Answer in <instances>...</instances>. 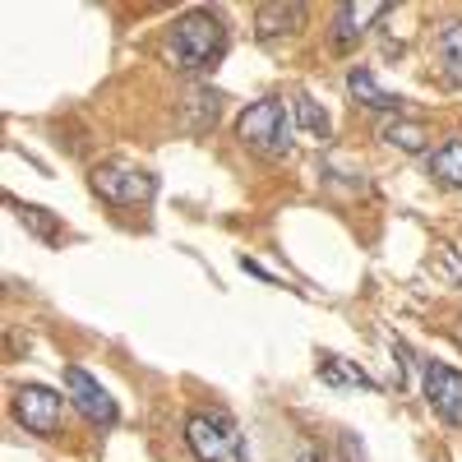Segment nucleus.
Here are the masks:
<instances>
[{
    "mask_svg": "<svg viewBox=\"0 0 462 462\" xmlns=\"http://www.w3.org/2000/svg\"><path fill=\"white\" fill-rule=\"evenodd\" d=\"M88 185H93V195L111 208H143V204H152V195H158V176L134 167V162H102V167H93Z\"/></svg>",
    "mask_w": 462,
    "mask_h": 462,
    "instance_id": "4",
    "label": "nucleus"
},
{
    "mask_svg": "<svg viewBox=\"0 0 462 462\" xmlns=\"http://www.w3.org/2000/svg\"><path fill=\"white\" fill-rule=\"evenodd\" d=\"M315 374L328 383V389H370V393L379 389V383H374L356 361H346V356H337V352H324L319 365H315Z\"/></svg>",
    "mask_w": 462,
    "mask_h": 462,
    "instance_id": "11",
    "label": "nucleus"
},
{
    "mask_svg": "<svg viewBox=\"0 0 462 462\" xmlns=\"http://www.w3.org/2000/svg\"><path fill=\"white\" fill-rule=\"evenodd\" d=\"M379 139L389 143V148H398V152H426V139H430V130L420 125V121H383L379 125Z\"/></svg>",
    "mask_w": 462,
    "mask_h": 462,
    "instance_id": "14",
    "label": "nucleus"
},
{
    "mask_svg": "<svg viewBox=\"0 0 462 462\" xmlns=\"http://www.w3.org/2000/svg\"><path fill=\"white\" fill-rule=\"evenodd\" d=\"M426 171H430L435 185H444V189H462V134L444 139V143L430 152Z\"/></svg>",
    "mask_w": 462,
    "mask_h": 462,
    "instance_id": "12",
    "label": "nucleus"
},
{
    "mask_svg": "<svg viewBox=\"0 0 462 462\" xmlns=\"http://www.w3.org/2000/svg\"><path fill=\"white\" fill-rule=\"evenodd\" d=\"M10 411L14 420L37 435V439H56L60 435V411H65V398L56 389H47V383H19L14 398H10Z\"/></svg>",
    "mask_w": 462,
    "mask_h": 462,
    "instance_id": "5",
    "label": "nucleus"
},
{
    "mask_svg": "<svg viewBox=\"0 0 462 462\" xmlns=\"http://www.w3.org/2000/svg\"><path fill=\"white\" fill-rule=\"evenodd\" d=\"M185 102H189V111H199V125H195V130H208V125L217 121V111H222V97L208 93V88H195Z\"/></svg>",
    "mask_w": 462,
    "mask_h": 462,
    "instance_id": "17",
    "label": "nucleus"
},
{
    "mask_svg": "<svg viewBox=\"0 0 462 462\" xmlns=\"http://www.w3.org/2000/svg\"><path fill=\"white\" fill-rule=\"evenodd\" d=\"M420 383H426V402L444 426L462 430V370L444 361H420Z\"/></svg>",
    "mask_w": 462,
    "mask_h": 462,
    "instance_id": "7",
    "label": "nucleus"
},
{
    "mask_svg": "<svg viewBox=\"0 0 462 462\" xmlns=\"http://www.w3.org/2000/svg\"><path fill=\"white\" fill-rule=\"evenodd\" d=\"M383 14H389L383 0H346V5H337L333 10V51H356Z\"/></svg>",
    "mask_w": 462,
    "mask_h": 462,
    "instance_id": "8",
    "label": "nucleus"
},
{
    "mask_svg": "<svg viewBox=\"0 0 462 462\" xmlns=\"http://www.w3.org/2000/svg\"><path fill=\"white\" fill-rule=\"evenodd\" d=\"M185 448L199 462H250V444L231 411H189L185 416Z\"/></svg>",
    "mask_w": 462,
    "mask_h": 462,
    "instance_id": "2",
    "label": "nucleus"
},
{
    "mask_svg": "<svg viewBox=\"0 0 462 462\" xmlns=\"http://www.w3.org/2000/svg\"><path fill=\"white\" fill-rule=\"evenodd\" d=\"M291 134H296V121L282 97H259L250 102L241 116H236V139L263 158H287L291 152Z\"/></svg>",
    "mask_w": 462,
    "mask_h": 462,
    "instance_id": "3",
    "label": "nucleus"
},
{
    "mask_svg": "<svg viewBox=\"0 0 462 462\" xmlns=\"http://www.w3.org/2000/svg\"><path fill=\"white\" fill-rule=\"evenodd\" d=\"M389 346H393V370H398V389H402L407 370H411V346H407L402 337H389Z\"/></svg>",
    "mask_w": 462,
    "mask_h": 462,
    "instance_id": "19",
    "label": "nucleus"
},
{
    "mask_svg": "<svg viewBox=\"0 0 462 462\" xmlns=\"http://www.w3.org/2000/svg\"><path fill=\"white\" fill-rule=\"evenodd\" d=\"M65 398L88 426H97V430L116 426V398L102 389V379H93L84 365H65Z\"/></svg>",
    "mask_w": 462,
    "mask_h": 462,
    "instance_id": "6",
    "label": "nucleus"
},
{
    "mask_svg": "<svg viewBox=\"0 0 462 462\" xmlns=\"http://www.w3.org/2000/svg\"><path fill=\"white\" fill-rule=\"evenodd\" d=\"M19 217H23V226H28V231H37V236H42L47 245H56V241H60V226L51 222V213H47V208L23 204V208H19Z\"/></svg>",
    "mask_w": 462,
    "mask_h": 462,
    "instance_id": "16",
    "label": "nucleus"
},
{
    "mask_svg": "<svg viewBox=\"0 0 462 462\" xmlns=\"http://www.w3.org/2000/svg\"><path fill=\"white\" fill-rule=\"evenodd\" d=\"M439 60H444V74L453 84H462V23H444L439 28Z\"/></svg>",
    "mask_w": 462,
    "mask_h": 462,
    "instance_id": "15",
    "label": "nucleus"
},
{
    "mask_svg": "<svg viewBox=\"0 0 462 462\" xmlns=\"http://www.w3.org/2000/svg\"><path fill=\"white\" fill-rule=\"evenodd\" d=\"M167 51L176 60V69L185 74H204L222 60L226 51V19L208 5H195L171 19V32H167Z\"/></svg>",
    "mask_w": 462,
    "mask_h": 462,
    "instance_id": "1",
    "label": "nucleus"
},
{
    "mask_svg": "<svg viewBox=\"0 0 462 462\" xmlns=\"http://www.w3.org/2000/svg\"><path fill=\"white\" fill-rule=\"evenodd\" d=\"M448 333H453V342H462V319H453V324H448Z\"/></svg>",
    "mask_w": 462,
    "mask_h": 462,
    "instance_id": "21",
    "label": "nucleus"
},
{
    "mask_svg": "<svg viewBox=\"0 0 462 462\" xmlns=\"http://www.w3.org/2000/svg\"><path fill=\"white\" fill-rule=\"evenodd\" d=\"M300 23H305V5L300 0H273V5H259L254 10V37L259 42H273V37H291V32H300Z\"/></svg>",
    "mask_w": 462,
    "mask_h": 462,
    "instance_id": "10",
    "label": "nucleus"
},
{
    "mask_svg": "<svg viewBox=\"0 0 462 462\" xmlns=\"http://www.w3.org/2000/svg\"><path fill=\"white\" fill-rule=\"evenodd\" d=\"M346 93H352V102H361V106H370V111H383V116H398V111L407 106L402 93L379 88V79H374L370 65H356L352 74H346Z\"/></svg>",
    "mask_w": 462,
    "mask_h": 462,
    "instance_id": "9",
    "label": "nucleus"
},
{
    "mask_svg": "<svg viewBox=\"0 0 462 462\" xmlns=\"http://www.w3.org/2000/svg\"><path fill=\"white\" fill-rule=\"evenodd\" d=\"M291 121L310 134L315 143H328V134H333V121H328V111L310 97V93H296L291 97Z\"/></svg>",
    "mask_w": 462,
    "mask_h": 462,
    "instance_id": "13",
    "label": "nucleus"
},
{
    "mask_svg": "<svg viewBox=\"0 0 462 462\" xmlns=\"http://www.w3.org/2000/svg\"><path fill=\"white\" fill-rule=\"evenodd\" d=\"M296 462H337V457H333V448H328L324 439H305V444L296 448Z\"/></svg>",
    "mask_w": 462,
    "mask_h": 462,
    "instance_id": "18",
    "label": "nucleus"
},
{
    "mask_svg": "<svg viewBox=\"0 0 462 462\" xmlns=\"http://www.w3.org/2000/svg\"><path fill=\"white\" fill-rule=\"evenodd\" d=\"M342 453H346V462H365V448L356 444V435H342Z\"/></svg>",
    "mask_w": 462,
    "mask_h": 462,
    "instance_id": "20",
    "label": "nucleus"
}]
</instances>
